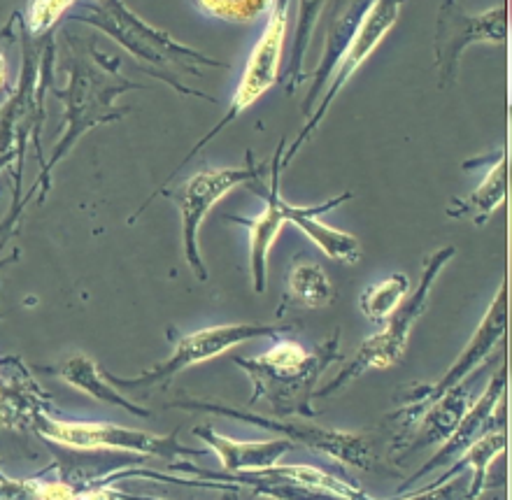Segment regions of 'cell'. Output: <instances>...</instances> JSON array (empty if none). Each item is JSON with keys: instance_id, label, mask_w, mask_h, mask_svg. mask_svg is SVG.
Segmentation results:
<instances>
[{"instance_id": "e0dca14e", "label": "cell", "mask_w": 512, "mask_h": 500, "mask_svg": "<svg viewBox=\"0 0 512 500\" xmlns=\"http://www.w3.org/2000/svg\"><path fill=\"white\" fill-rule=\"evenodd\" d=\"M194 435L208 445V452L217 454V459L229 470V475L275 466L291 449V442L287 438L243 442L226 438V435L217 433L212 426H196Z\"/></svg>"}, {"instance_id": "1f68e13d", "label": "cell", "mask_w": 512, "mask_h": 500, "mask_svg": "<svg viewBox=\"0 0 512 500\" xmlns=\"http://www.w3.org/2000/svg\"><path fill=\"white\" fill-rule=\"evenodd\" d=\"M224 500H238V498H236V496H226Z\"/></svg>"}, {"instance_id": "8fae6325", "label": "cell", "mask_w": 512, "mask_h": 500, "mask_svg": "<svg viewBox=\"0 0 512 500\" xmlns=\"http://www.w3.org/2000/svg\"><path fill=\"white\" fill-rule=\"evenodd\" d=\"M289 7L291 3H270L268 7V21L266 28H263L261 38L256 40V45L250 54V61H247L245 73L240 77L236 91H233V98L229 103V112L224 114L222 119L217 121V126L212 128L208 135H203L198 140V145L191 149L187 159L180 163V168L187 166L191 156H196L201 149L208 145L210 140H215L219 133L224 131L231 121H236L240 114L259 100L266 91H270L280 80V63H282V49H284V35H287V24H289Z\"/></svg>"}, {"instance_id": "30bf717a", "label": "cell", "mask_w": 512, "mask_h": 500, "mask_svg": "<svg viewBox=\"0 0 512 500\" xmlns=\"http://www.w3.org/2000/svg\"><path fill=\"white\" fill-rule=\"evenodd\" d=\"M401 3H389V0H382V3H368V10L361 19V24L357 31H354V38L350 45H347L345 54L340 56V61L333 68V73L326 82V89L322 91V96L317 100V107L312 110V114L305 121V126L301 128V133L296 135V140L291 142V147L287 149V154L282 156V170L294 161V156L301 152V147L308 142L315 131L322 124L326 112L336 96L340 94V89L345 87L347 82L352 80L354 75L359 73V68L371 59V54L382 45V40L387 38V33L394 28L398 21V14H401Z\"/></svg>"}, {"instance_id": "2e32d148", "label": "cell", "mask_w": 512, "mask_h": 500, "mask_svg": "<svg viewBox=\"0 0 512 500\" xmlns=\"http://www.w3.org/2000/svg\"><path fill=\"white\" fill-rule=\"evenodd\" d=\"M49 396L42 394L28 368L17 356L0 359V424L7 428H31L45 412Z\"/></svg>"}, {"instance_id": "4fadbf2b", "label": "cell", "mask_w": 512, "mask_h": 500, "mask_svg": "<svg viewBox=\"0 0 512 500\" xmlns=\"http://www.w3.org/2000/svg\"><path fill=\"white\" fill-rule=\"evenodd\" d=\"M503 396H506V368H499L492 380H489L485 391H482V394L468 405L466 414L461 417L459 426L454 428L450 438L440 445L438 452L433 454L431 459L417 470V473H412L408 477V482H403L401 487H398L396 494H405V491H410L419 480H422V477L431 475L433 470L457 463L461 456L466 454L468 447L475 445V442H478L485 433L492 431L496 424H501Z\"/></svg>"}, {"instance_id": "ba28073f", "label": "cell", "mask_w": 512, "mask_h": 500, "mask_svg": "<svg viewBox=\"0 0 512 500\" xmlns=\"http://www.w3.org/2000/svg\"><path fill=\"white\" fill-rule=\"evenodd\" d=\"M33 431L56 445H66L80 452L91 449H112V452H131L142 456H159L173 463L177 456H205L208 449L184 447L173 435H152L115 424H94V421L54 419L47 410L33 419Z\"/></svg>"}, {"instance_id": "277c9868", "label": "cell", "mask_w": 512, "mask_h": 500, "mask_svg": "<svg viewBox=\"0 0 512 500\" xmlns=\"http://www.w3.org/2000/svg\"><path fill=\"white\" fill-rule=\"evenodd\" d=\"M454 254H457V247L447 245L426 256L422 280H419L415 294L403 300L401 307L384 321L380 331L359 347L357 356H354V359L347 363L324 389L315 391V398L336 396L338 391H343L347 384L359 380V377L366 375L368 370H387L403 359L405 349H408L410 335L415 331V324L422 319L426 307H429L433 284H436L438 275L443 273L447 263L454 259Z\"/></svg>"}, {"instance_id": "5b68a950", "label": "cell", "mask_w": 512, "mask_h": 500, "mask_svg": "<svg viewBox=\"0 0 512 500\" xmlns=\"http://www.w3.org/2000/svg\"><path fill=\"white\" fill-rule=\"evenodd\" d=\"M128 89H142L140 84L128 82L124 77L119 75H110V70H101L89 66L84 61H75L70 66V84L68 89L56 91L63 103H66L68 112H66V135L63 140L56 145L52 159H49L45 173L40 175L38 184H45L49 187V173L52 168L59 163L63 156H66L77 140L82 138L89 128L108 124V121H117L122 119L124 114L128 112L126 107H115L112 100H115L119 94H124Z\"/></svg>"}, {"instance_id": "ffe728a7", "label": "cell", "mask_w": 512, "mask_h": 500, "mask_svg": "<svg viewBox=\"0 0 512 500\" xmlns=\"http://www.w3.org/2000/svg\"><path fill=\"white\" fill-rule=\"evenodd\" d=\"M506 200V152L496 156L492 166H489L487 175L482 177L478 189L466 198L450 200L445 214L450 219L471 221L475 226H485L487 219L499 210Z\"/></svg>"}, {"instance_id": "d6986e66", "label": "cell", "mask_w": 512, "mask_h": 500, "mask_svg": "<svg viewBox=\"0 0 512 500\" xmlns=\"http://www.w3.org/2000/svg\"><path fill=\"white\" fill-rule=\"evenodd\" d=\"M368 10V3H343L340 5V12L333 24L329 26V35H326V54L322 59V66H319L315 73H312V87L308 91V96L303 100V112L312 114V110L317 107V100L322 96V87H326L329 77L336 68V63L340 61V56L345 54L347 45H350L354 38V31H357L361 19Z\"/></svg>"}, {"instance_id": "4dcf8cb0", "label": "cell", "mask_w": 512, "mask_h": 500, "mask_svg": "<svg viewBox=\"0 0 512 500\" xmlns=\"http://www.w3.org/2000/svg\"><path fill=\"white\" fill-rule=\"evenodd\" d=\"M17 259H19V252H14V254L10 256V259H3V261H0V270H3L5 266H10V263H14Z\"/></svg>"}, {"instance_id": "603a6c76", "label": "cell", "mask_w": 512, "mask_h": 500, "mask_svg": "<svg viewBox=\"0 0 512 500\" xmlns=\"http://www.w3.org/2000/svg\"><path fill=\"white\" fill-rule=\"evenodd\" d=\"M287 300L308 310H322L336 300V289L319 263L296 256L287 270Z\"/></svg>"}, {"instance_id": "3957f363", "label": "cell", "mask_w": 512, "mask_h": 500, "mask_svg": "<svg viewBox=\"0 0 512 500\" xmlns=\"http://www.w3.org/2000/svg\"><path fill=\"white\" fill-rule=\"evenodd\" d=\"M508 296H506V280L499 282V289H496L494 300L489 303L485 317L475 328L473 338L464 347V352L457 356V361L452 363L450 370L436 380L433 384H417V387L405 389L403 394H398V410H394L387 417L389 424H394V440L389 445V456L394 461L403 459L405 445L415 433L417 421L422 419V414L429 410V407L436 403L440 396H445L447 391H452L457 384L471 377L482 366V361L489 359V354L494 352V347L499 345L506 335V324H508Z\"/></svg>"}, {"instance_id": "9a60e30c", "label": "cell", "mask_w": 512, "mask_h": 500, "mask_svg": "<svg viewBox=\"0 0 512 500\" xmlns=\"http://www.w3.org/2000/svg\"><path fill=\"white\" fill-rule=\"evenodd\" d=\"M352 198H354L352 191H343L340 196L326 200V203L315 205V207H296L282 198V214L287 224H294L298 231H301L312 245L322 249L329 259L347 263V266H354V263L361 261L359 240L354 238L352 233L340 231V228H331L326 226L324 221H319L322 214L336 210L338 205H343Z\"/></svg>"}, {"instance_id": "5bb4252c", "label": "cell", "mask_w": 512, "mask_h": 500, "mask_svg": "<svg viewBox=\"0 0 512 500\" xmlns=\"http://www.w3.org/2000/svg\"><path fill=\"white\" fill-rule=\"evenodd\" d=\"M287 142L284 138L277 145L273 159H270V187L263 189L261 182L247 184L252 191H256L266 207L256 214V217H240V214H226V219L233 224H240L250 233V266H252V282H254V294H263L268 287V254L277 235L284 228V214H282V194H280V175H282V156Z\"/></svg>"}, {"instance_id": "7c38bea8", "label": "cell", "mask_w": 512, "mask_h": 500, "mask_svg": "<svg viewBox=\"0 0 512 500\" xmlns=\"http://www.w3.org/2000/svg\"><path fill=\"white\" fill-rule=\"evenodd\" d=\"M478 42H489V45L506 42V5L499 3L494 10L471 14L457 0L440 3L436 38H433L440 91L450 89L457 82L461 56Z\"/></svg>"}, {"instance_id": "8992f818", "label": "cell", "mask_w": 512, "mask_h": 500, "mask_svg": "<svg viewBox=\"0 0 512 500\" xmlns=\"http://www.w3.org/2000/svg\"><path fill=\"white\" fill-rule=\"evenodd\" d=\"M268 163H254L252 152H247V166L243 168H215L201 170L191 175L177 189L163 187L159 194L173 200L182 214V245L189 268L194 270L201 282H208V266H205L201 249H198V231H201L205 217H208L217 200H222L229 191L240 184L261 182L268 175Z\"/></svg>"}, {"instance_id": "f546056e", "label": "cell", "mask_w": 512, "mask_h": 500, "mask_svg": "<svg viewBox=\"0 0 512 500\" xmlns=\"http://www.w3.org/2000/svg\"><path fill=\"white\" fill-rule=\"evenodd\" d=\"M19 154H24V145H19L17 149H7L5 154H0V173L10 168V163L14 161V156H19Z\"/></svg>"}, {"instance_id": "83f0119b", "label": "cell", "mask_w": 512, "mask_h": 500, "mask_svg": "<svg viewBox=\"0 0 512 500\" xmlns=\"http://www.w3.org/2000/svg\"><path fill=\"white\" fill-rule=\"evenodd\" d=\"M468 489H471V473L461 470V473L454 475L452 482L447 480L443 484H431L426 489L410 491L408 496L398 500H471L468 498Z\"/></svg>"}, {"instance_id": "cb8c5ba5", "label": "cell", "mask_w": 512, "mask_h": 500, "mask_svg": "<svg viewBox=\"0 0 512 500\" xmlns=\"http://www.w3.org/2000/svg\"><path fill=\"white\" fill-rule=\"evenodd\" d=\"M410 294V277L405 273H394L387 280L375 282L359 298V307L364 317L373 324H384Z\"/></svg>"}, {"instance_id": "9c48e42d", "label": "cell", "mask_w": 512, "mask_h": 500, "mask_svg": "<svg viewBox=\"0 0 512 500\" xmlns=\"http://www.w3.org/2000/svg\"><path fill=\"white\" fill-rule=\"evenodd\" d=\"M291 331L289 324H222L201 328V331L187 335L177 342L173 354L159 366L145 370V373L135 377H117L103 370L105 380H108L115 389H152L156 384L168 387L170 380L182 370L198 363L217 359L229 349L243 345L247 340L254 338H282V333Z\"/></svg>"}, {"instance_id": "f1b7e54d", "label": "cell", "mask_w": 512, "mask_h": 500, "mask_svg": "<svg viewBox=\"0 0 512 500\" xmlns=\"http://www.w3.org/2000/svg\"><path fill=\"white\" fill-rule=\"evenodd\" d=\"M45 480H7L0 477V500H42Z\"/></svg>"}, {"instance_id": "7402d4cb", "label": "cell", "mask_w": 512, "mask_h": 500, "mask_svg": "<svg viewBox=\"0 0 512 500\" xmlns=\"http://www.w3.org/2000/svg\"><path fill=\"white\" fill-rule=\"evenodd\" d=\"M506 449V426L496 424L492 431L482 435V438L466 449V454L461 459L445 470L443 475L438 477L433 484H443L447 480H452L454 475L461 473V470H468L471 473V489H468V498L475 500L485 494L487 482H489V468L492 463L499 459Z\"/></svg>"}, {"instance_id": "6da1fadb", "label": "cell", "mask_w": 512, "mask_h": 500, "mask_svg": "<svg viewBox=\"0 0 512 500\" xmlns=\"http://www.w3.org/2000/svg\"><path fill=\"white\" fill-rule=\"evenodd\" d=\"M336 361H343L340 331H333L331 338L312 352L301 342L277 338L268 352L252 359L233 356V363L252 380L250 405L266 403L277 419L317 417L319 410L312 407L317 382Z\"/></svg>"}, {"instance_id": "ac0fdd59", "label": "cell", "mask_w": 512, "mask_h": 500, "mask_svg": "<svg viewBox=\"0 0 512 500\" xmlns=\"http://www.w3.org/2000/svg\"><path fill=\"white\" fill-rule=\"evenodd\" d=\"M480 368L475 370V377H478ZM473 380H464L461 384H457V387L447 391L445 396H440L436 403L422 414V419L417 421L415 433H412L408 445H405L403 456L419 452V449L429 445H443V442L450 438L454 428L459 426L461 417L466 414L468 405L473 403Z\"/></svg>"}, {"instance_id": "d4e9b609", "label": "cell", "mask_w": 512, "mask_h": 500, "mask_svg": "<svg viewBox=\"0 0 512 500\" xmlns=\"http://www.w3.org/2000/svg\"><path fill=\"white\" fill-rule=\"evenodd\" d=\"M326 7V3H303L301 5V17H298V33H296V45H294V54H291V63L287 70V82H284V91L287 96H294L296 89L301 87L305 80L303 73V56L308 52L310 38H312V28H315L319 14Z\"/></svg>"}, {"instance_id": "484cf974", "label": "cell", "mask_w": 512, "mask_h": 500, "mask_svg": "<svg viewBox=\"0 0 512 500\" xmlns=\"http://www.w3.org/2000/svg\"><path fill=\"white\" fill-rule=\"evenodd\" d=\"M194 7L205 17L229 21V24H252L254 19L268 14L270 3L266 0H208V3H194Z\"/></svg>"}, {"instance_id": "4316f807", "label": "cell", "mask_w": 512, "mask_h": 500, "mask_svg": "<svg viewBox=\"0 0 512 500\" xmlns=\"http://www.w3.org/2000/svg\"><path fill=\"white\" fill-rule=\"evenodd\" d=\"M75 3H28L26 5V17L24 28L28 35H42L52 28L68 10H73Z\"/></svg>"}, {"instance_id": "44dd1931", "label": "cell", "mask_w": 512, "mask_h": 500, "mask_svg": "<svg viewBox=\"0 0 512 500\" xmlns=\"http://www.w3.org/2000/svg\"><path fill=\"white\" fill-rule=\"evenodd\" d=\"M61 380L68 382L70 387L80 389L82 394L91 396L94 400H101L105 405L112 407H122L128 414H135V417H152V412L140 407L133 400H128L126 396L119 394V389L112 387V384L105 380L103 370L96 366V361L87 354H73L63 361V366L59 370Z\"/></svg>"}, {"instance_id": "7a4b0ae2", "label": "cell", "mask_w": 512, "mask_h": 500, "mask_svg": "<svg viewBox=\"0 0 512 500\" xmlns=\"http://www.w3.org/2000/svg\"><path fill=\"white\" fill-rule=\"evenodd\" d=\"M77 14L73 19H80L84 24L96 26L112 35L119 45H122L128 54H133L135 59L147 61L152 70L156 68L154 75H159L161 80H166L170 87L180 91L184 96H198L215 103V98H208L198 91H191L175 80L173 70H182V73L191 75H203L201 68H231L226 61L212 59V56L196 52L182 42H177L173 35L159 31V28L145 24L138 19V14H133L124 3H75Z\"/></svg>"}, {"instance_id": "52a82bcc", "label": "cell", "mask_w": 512, "mask_h": 500, "mask_svg": "<svg viewBox=\"0 0 512 500\" xmlns=\"http://www.w3.org/2000/svg\"><path fill=\"white\" fill-rule=\"evenodd\" d=\"M180 410H201L212 412L219 417L240 419L245 424L268 428V431H277L287 435L289 442H301L310 452L329 456L331 461L343 463V466H354L361 470H371L375 463V449L373 440L366 433L354 431H340V428H324L315 424H305V421H287V419H268L261 414L240 410V407L217 403V400H201V398H184L170 403Z\"/></svg>"}]
</instances>
